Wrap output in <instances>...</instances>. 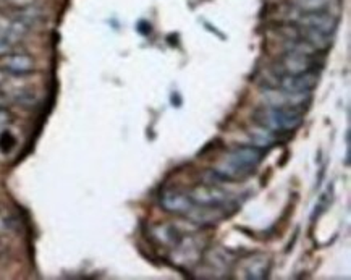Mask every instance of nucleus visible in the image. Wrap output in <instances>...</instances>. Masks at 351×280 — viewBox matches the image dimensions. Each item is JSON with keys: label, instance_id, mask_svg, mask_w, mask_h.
Instances as JSON below:
<instances>
[{"label": "nucleus", "instance_id": "dca6fc26", "mask_svg": "<svg viewBox=\"0 0 351 280\" xmlns=\"http://www.w3.org/2000/svg\"><path fill=\"white\" fill-rule=\"evenodd\" d=\"M7 102H8L7 96H5V94H3L2 91H0V107H5Z\"/></svg>", "mask_w": 351, "mask_h": 280}, {"label": "nucleus", "instance_id": "6e6552de", "mask_svg": "<svg viewBox=\"0 0 351 280\" xmlns=\"http://www.w3.org/2000/svg\"><path fill=\"white\" fill-rule=\"evenodd\" d=\"M298 25L303 26V28L316 31V33H321L324 36H332L335 33L339 20H337L332 13L324 10V12L303 13V16L298 20Z\"/></svg>", "mask_w": 351, "mask_h": 280}, {"label": "nucleus", "instance_id": "ddd939ff", "mask_svg": "<svg viewBox=\"0 0 351 280\" xmlns=\"http://www.w3.org/2000/svg\"><path fill=\"white\" fill-rule=\"evenodd\" d=\"M15 101L18 104H21V106H33L36 102V96L34 93L31 91H18L15 96Z\"/></svg>", "mask_w": 351, "mask_h": 280}, {"label": "nucleus", "instance_id": "2eb2a0df", "mask_svg": "<svg viewBox=\"0 0 351 280\" xmlns=\"http://www.w3.org/2000/svg\"><path fill=\"white\" fill-rule=\"evenodd\" d=\"M10 120H12L10 112H8L5 107H0V126L7 125Z\"/></svg>", "mask_w": 351, "mask_h": 280}, {"label": "nucleus", "instance_id": "423d86ee", "mask_svg": "<svg viewBox=\"0 0 351 280\" xmlns=\"http://www.w3.org/2000/svg\"><path fill=\"white\" fill-rule=\"evenodd\" d=\"M160 206L164 211L175 215H183L186 218L190 212L195 209V201L191 200V195L186 191H182L178 188H167L160 195Z\"/></svg>", "mask_w": 351, "mask_h": 280}, {"label": "nucleus", "instance_id": "f03ea898", "mask_svg": "<svg viewBox=\"0 0 351 280\" xmlns=\"http://www.w3.org/2000/svg\"><path fill=\"white\" fill-rule=\"evenodd\" d=\"M303 112L288 107L276 106H261L254 110L253 120L261 128L276 135L293 133L303 125Z\"/></svg>", "mask_w": 351, "mask_h": 280}, {"label": "nucleus", "instance_id": "9d476101", "mask_svg": "<svg viewBox=\"0 0 351 280\" xmlns=\"http://www.w3.org/2000/svg\"><path fill=\"white\" fill-rule=\"evenodd\" d=\"M152 237H154V240L159 242L160 245L175 248L180 242H182L183 235L178 232V229L175 227V225L162 224L156 225V227L152 229Z\"/></svg>", "mask_w": 351, "mask_h": 280}, {"label": "nucleus", "instance_id": "4468645a", "mask_svg": "<svg viewBox=\"0 0 351 280\" xmlns=\"http://www.w3.org/2000/svg\"><path fill=\"white\" fill-rule=\"evenodd\" d=\"M12 49H13V44H10V43H8V40L0 38V57H3V56H7V54H10Z\"/></svg>", "mask_w": 351, "mask_h": 280}, {"label": "nucleus", "instance_id": "f8f14e48", "mask_svg": "<svg viewBox=\"0 0 351 280\" xmlns=\"http://www.w3.org/2000/svg\"><path fill=\"white\" fill-rule=\"evenodd\" d=\"M15 146L16 138L13 137L8 130H3V132L0 133V151H2L3 154H10L13 149H15Z\"/></svg>", "mask_w": 351, "mask_h": 280}, {"label": "nucleus", "instance_id": "9b49d317", "mask_svg": "<svg viewBox=\"0 0 351 280\" xmlns=\"http://www.w3.org/2000/svg\"><path fill=\"white\" fill-rule=\"evenodd\" d=\"M293 5L303 13H313V12H324L332 5L334 0H291Z\"/></svg>", "mask_w": 351, "mask_h": 280}, {"label": "nucleus", "instance_id": "7ed1b4c3", "mask_svg": "<svg viewBox=\"0 0 351 280\" xmlns=\"http://www.w3.org/2000/svg\"><path fill=\"white\" fill-rule=\"evenodd\" d=\"M319 62L317 54H308L287 49V52L278 58V67L276 73L278 75H303L309 71H317Z\"/></svg>", "mask_w": 351, "mask_h": 280}, {"label": "nucleus", "instance_id": "f257e3e1", "mask_svg": "<svg viewBox=\"0 0 351 280\" xmlns=\"http://www.w3.org/2000/svg\"><path fill=\"white\" fill-rule=\"evenodd\" d=\"M267 149L256 146V144H243L233 148L223 161L214 169V175L223 182H245L246 178L253 177L264 161Z\"/></svg>", "mask_w": 351, "mask_h": 280}, {"label": "nucleus", "instance_id": "f3484780", "mask_svg": "<svg viewBox=\"0 0 351 280\" xmlns=\"http://www.w3.org/2000/svg\"><path fill=\"white\" fill-rule=\"evenodd\" d=\"M3 83H5V73H3V71L0 70V88H2Z\"/></svg>", "mask_w": 351, "mask_h": 280}, {"label": "nucleus", "instance_id": "39448f33", "mask_svg": "<svg viewBox=\"0 0 351 280\" xmlns=\"http://www.w3.org/2000/svg\"><path fill=\"white\" fill-rule=\"evenodd\" d=\"M276 84L269 88H278L295 94H311L319 84L317 71H309L303 75H278L276 73Z\"/></svg>", "mask_w": 351, "mask_h": 280}, {"label": "nucleus", "instance_id": "20e7f679", "mask_svg": "<svg viewBox=\"0 0 351 280\" xmlns=\"http://www.w3.org/2000/svg\"><path fill=\"white\" fill-rule=\"evenodd\" d=\"M191 200L195 201L196 206L202 207H227V209L237 211V202L233 196L227 189L217 187L214 183L197 185V187L190 191Z\"/></svg>", "mask_w": 351, "mask_h": 280}, {"label": "nucleus", "instance_id": "0eeeda50", "mask_svg": "<svg viewBox=\"0 0 351 280\" xmlns=\"http://www.w3.org/2000/svg\"><path fill=\"white\" fill-rule=\"evenodd\" d=\"M0 70L12 76H26L34 73L36 62L28 54L10 52L0 57Z\"/></svg>", "mask_w": 351, "mask_h": 280}, {"label": "nucleus", "instance_id": "1a4fd4ad", "mask_svg": "<svg viewBox=\"0 0 351 280\" xmlns=\"http://www.w3.org/2000/svg\"><path fill=\"white\" fill-rule=\"evenodd\" d=\"M271 268H272L271 259L264 255H258L247 261L245 268V277L253 279V280H264L269 277V274H271Z\"/></svg>", "mask_w": 351, "mask_h": 280}]
</instances>
